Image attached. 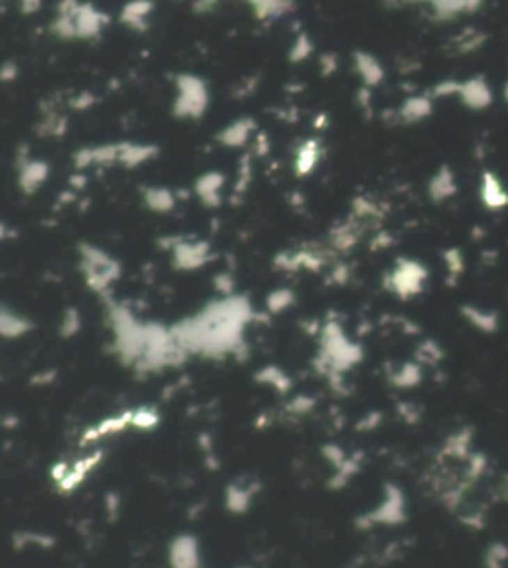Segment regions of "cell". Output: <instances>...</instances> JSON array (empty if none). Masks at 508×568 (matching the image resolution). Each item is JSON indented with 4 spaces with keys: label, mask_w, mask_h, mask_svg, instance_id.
Instances as JSON below:
<instances>
[{
    "label": "cell",
    "mask_w": 508,
    "mask_h": 568,
    "mask_svg": "<svg viewBox=\"0 0 508 568\" xmlns=\"http://www.w3.org/2000/svg\"><path fill=\"white\" fill-rule=\"evenodd\" d=\"M169 568H203L201 542L195 535H177L167 546Z\"/></svg>",
    "instance_id": "cell-1"
},
{
    "label": "cell",
    "mask_w": 508,
    "mask_h": 568,
    "mask_svg": "<svg viewBox=\"0 0 508 568\" xmlns=\"http://www.w3.org/2000/svg\"><path fill=\"white\" fill-rule=\"evenodd\" d=\"M425 281H427V269L419 265L417 260L405 258V260H399L397 269L391 274V288L403 298L413 297L423 290Z\"/></svg>",
    "instance_id": "cell-2"
},
{
    "label": "cell",
    "mask_w": 508,
    "mask_h": 568,
    "mask_svg": "<svg viewBox=\"0 0 508 568\" xmlns=\"http://www.w3.org/2000/svg\"><path fill=\"white\" fill-rule=\"evenodd\" d=\"M84 272H86L88 281L94 286L104 288L118 276L120 271H118V267H116V262L111 258L92 248L90 253H84Z\"/></svg>",
    "instance_id": "cell-3"
},
{
    "label": "cell",
    "mask_w": 508,
    "mask_h": 568,
    "mask_svg": "<svg viewBox=\"0 0 508 568\" xmlns=\"http://www.w3.org/2000/svg\"><path fill=\"white\" fill-rule=\"evenodd\" d=\"M459 97L467 108L481 111V109H486L493 104L495 94H493V88L489 86L486 78L475 76V78H468L467 81H461Z\"/></svg>",
    "instance_id": "cell-4"
},
{
    "label": "cell",
    "mask_w": 508,
    "mask_h": 568,
    "mask_svg": "<svg viewBox=\"0 0 508 568\" xmlns=\"http://www.w3.org/2000/svg\"><path fill=\"white\" fill-rule=\"evenodd\" d=\"M481 203L489 211H502L508 207V189L493 171H484L481 177Z\"/></svg>",
    "instance_id": "cell-5"
},
{
    "label": "cell",
    "mask_w": 508,
    "mask_h": 568,
    "mask_svg": "<svg viewBox=\"0 0 508 568\" xmlns=\"http://www.w3.org/2000/svg\"><path fill=\"white\" fill-rule=\"evenodd\" d=\"M463 316L468 324L473 328H477L479 332L484 334H495L500 326V318L495 310H489V308H481V306H475V304H467L463 306Z\"/></svg>",
    "instance_id": "cell-6"
},
{
    "label": "cell",
    "mask_w": 508,
    "mask_h": 568,
    "mask_svg": "<svg viewBox=\"0 0 508 568\" xmlns=\"http://www.w3.org/2000/svg\"><path fill=\"white\" fill-rule=\"evenodd\" d=\"M403 514V499L399 495V491H391V495H388V499L383 500L375 511L367 514V521L370 525L374 523H397Z\"/></svg>",
    "instance_id": "cell-7"
},
{
    "label": "cell",
    "mask_w": 508,
    "mask_h": 568,
    "mask_svg": "<svg viewBox=\"0 0 508 568\" xmlns=\"http://www.w3.org/2000/svg\"><path fill=\"white\" fill-rule=\"evenodd\" d=\"M209 246L205 243H183L175 248V258L183 269H197L207 260Z\"/></svg>",
    "instance_id": "cell-8"
},
{
    "label": "cell",
    "mask_w": 508,
    "mask_h": 568,
    "mask_svg": "<svg viewBox=\"0 0 508 568\" xmlns=\"http://www.w3.org/2000/svg\"><path fill=\"white\" fill-rule=\"evenodd\" d=\"M429 193H431L433 201H447V199H451L457 193L455 173L449 167H443L441 171L435 173V177L431 179Z\"/></svg>",
    "instance_id": "cell-9"
},
{
    "label": "cell",
    "mask_w": 508,
    "mask_h": 568,
    "mask_svg": "<svg viewBox=\"0 0 508 568\" xmlns=\"http://www.w3.org/2000/svg\"><path fill=\"white\" fill-rule=\"evenodd\" d=\"M225 500H227L228 511L237 514L246 513L251 509V503H253V489L244 487L241 483H232V485L227 487Z\"/></svg>",
    "instance_id": "cell-10"
},
{
    "label": "cell",
    "mask_w": 508,
    "mask_h": 568,
    "mask_svg": "<svg viewBox=\"0 0 508 568\" xmlns=\"http://www.w3.org/2000/svg\"><path fill=\"white\" fill-rule=\"evenodd\" d=\"M0 322H2V334L8 336V338H16V336L24 334L28 328H30V322H28V320H24V318L18 316V314H14L13 316V314H8V310L2 312Z\"/></svg>",
    "instance_id": "cell-11"
},
{
    "label": "cell",
    "mask_w": 508,
    "mask_h": 568,
    "mask_svg": "<svg viewBox=\"0 0 508 568\" xmlns=\"http://www.w3.org/2000/svg\"><path fill=\"white\" fill-rule=\"evenodd\" d=\"M157 423H159V416L155 413V409L141 407L132 411V425L137 429H153Z\"/></svg>",
    "instance_id": "cell-12"
},
{
    "label": "cell",
    "mask_w": 508,
    "mask_h": 568,
    "mask_svg": "<svg viewBox=\"0 0 508 568\" xmlns=\"http://www.w3.org/2000/svg\"><path fill=\"white\" fill-rule=\"evenodd\" d=\"M429 113H431V102L427 97H415L405 108V116L409 120H423Z\"/></svg>",
    "instance_id": "cell-13"
},
{
    "label": "cell",
    "mask_w": 508,
    "mask_h": 568,
    "mask_svg": "<svg viewBox=\"0 0 508 568\" xmlns=\"http://www.w3.org/2000/svg\"><path fill=\"white\" fill-rule=\"evenodd\" d=\"M419 378H421L419 368L413 364H407V365H403L402 370H399V374L395 376V381H397L399 386H413V384L419 381Z\"/></svg>",
    "instance_id": "cell-14"
},
{
    "label": "cell",
    "mask_w": 508,
    "mask_h": 568,
    "mask_svg": "<svg viewBox=\"0 0 508 568\" xmlns=\"http://www.w3.org/2000/svg\"><path fill=\"white\" fill-rule=\"evenodd\" d=\"M292 304V294L290 290H276L274 294L268 297V308H272L274 312L284 310L286 306Z\"/></svg>",
    "instance_id": "cell-15"
},
{
    "label": "cell",
    "mask_w": 508,
    "mask_h": 568,
    "mask_svg": "<svg viewBox=\"0 0 508 568\" xmlns=\"http://www.w3.org/2000/svg\"><path fill=\"white\" fill-rule=\"evenodd\" d=\"M445 260H447V269H449L451 274H461V272H463L465 262H463V257H461L459 251H449V253L445 255Z\"/></svg>",
    "instance_id": "cell-16"
},
{
    "label": "cell",
    "mask_w": 508,
    "mask_h": 568,
    "mask_svg": "<svg viewBox=\"0 0 508 568\" xmlns=\"http://www.w3.org/2000/svg\"><path fill=\"white\" fill-rule=\"evenodd\" d=\"M505 97H507V104H508V81H507V86H505Z\"/></svg>",
    "instance_id": "cell-17"
}]
</instances>
